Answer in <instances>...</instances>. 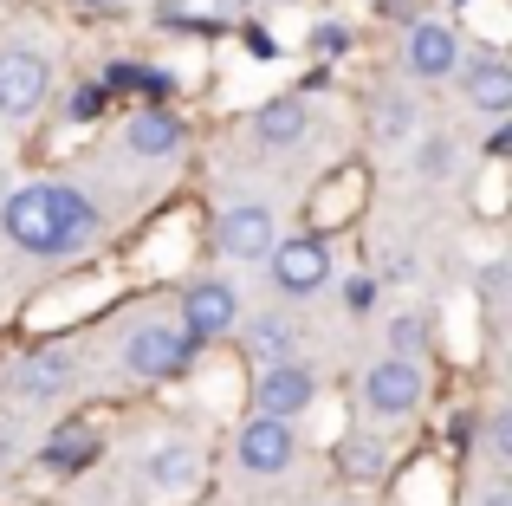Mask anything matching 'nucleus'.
Instances as JSON below:
<instances>
[{
    "instance_id": "f257e3e1",
    "label": "nucleus",
    "mask_w": 512,
    "mask_h": 506,
    "mask_svg": "<svg viewBox=\"0 0 512 506\" xmlns=\"http://www.w3.org/2000/svg\"><path fill=\"white\" fill-rule=\"evenodd\" d=\"M0 221H7V241L13 247L46 253V260L78 253L91 234H98V208H91L78 189H65V182H33V189H13Z\"/></svg>"
},
{
    "instance_id": "f03ea898",
    "label": "nucleus",
    "mask_w": 512,
    "mask_h": 506,
    "mask_svg": "<svg viewBox=\"0 0 512 506\" xmlns=\"http://www.w3.org/2000/svg\"><path fill=\"white\" fill-rule=\"evenodd\" d=\"M46 85H52V72L39 52H26V46L0 52V117H33L46 104Z\"/></svg>"
},
{
    "instance_id": "7ed1b4c3",
    "label": "nucleus",
    "mask_w": 512,
    "mask_h": 506,
    "mask_svg": "<svg viewBox=\"0 0 512 506\" xmlns=\"http://www.w3.org/2000/svg\"><path fill=\"white\" fill-rule=\"evenodd\" d=\"M273 279L279 292H292V299H305V292H318L331 279V247L318 241V234H299V241H273Z\"/></svg>"
},
{
    "instance_id": "20e7f679",
    "label": "nucleus",
    "mask_w": 512,
    "mask_h": 506,
    "mask_svg": "<svg viewBox=\"0 0 512 506\" xmlns=\"http://www.w3.org/2000/svg\"><path fill=\"white\" fill-rule=\"evenodd\" d=\"M422 370L409 364V357H383V364L370 370V377H363V403L376 409V416L383 422H396V416H409L415 403H422Z\"/></svg>"
},
{
    "instance_id": "39448f33",
    "label": "nucleus",
    "mask_w": 512,
    "mask_h": 506,
    "mask_svg": "<svg viewBox=\"0 0 512 506\" xmlns=\"http://www.w3.org/2000/svg\"><path fill=\"white\" fill-rule=\"evenodd\" d=\"M312 396H318V383H312V370L305 364H266V377H260V390H253V409L260 416H279V422H292V416H305L312 409Z\"/></svg>"
},
{
    "instance_id": "423d86ee",
    "label": "nucleus",
    "mask_w": 512,
    "mask_h": 506,
    "mask_svg": "<svg viewBox=\"0 0 512 506\" xmlns=\"http://www.w3.org/2000/svg\"><path fill=\"white\" fill-rule=\"evenodd\" d=\"M130 370L137 377H175V370L195 357V338L188 331H169V325H143V331H130Z\"/></svg>"
},
{
    "instance_id": "0eeeda50",
    "label": "nucleus",
    "mask_w": 512,
    "mask_h": 506,
    "mask_svg": "<svg viewBox=\"0 0 512 506\" xmlns=\"http://www.w3.org/2000/svg\"><path fill=\"white\" fill-rule=\"evenodd\" d=\"M240 318V299H234V286H221V279H201V286H188V299H182V331L195 344H208V338H221L227 325Z\"/></svg>"
},
{
    "instance_id": "6e6552de",
    "label": "nucleus",
    "mask_w": 512,
    "mask_h": 506,
    "mask_svg": "<svg viewBox=\"0 0 512 506\" xmlns=\"http://www.w3.org/2000/svg\"><path fill=\"white\" fill-rule=\"evenodd\" d=\"M234 455H240V468H247V474H279V468L292 461V422H279V416H253L247 429H240Z\"/></svg>"
},
{
    "instance_id": "1a4fd4ad",
    "label": "nucleus",
    "mask_w": 512,
    "mask_h": 506,
    "mask_svg": "<svg viewBox=\"0 0 512 506\" xmlns=\"http://www.w3.org/2000/svg\"><path fill=\"white\" fill-rule=\"evenodd\" d=\"M221 253L227 260H266L273 253V215L266 208H227L221 215Z\"/></svg>"
},
{
    "instance_id": "9d476101",
    "label": "nucleus",
    "mask_w": 512,
    "mask_h": 506,
    "mask_svg": "<svg viewBox=\"0 0 512 506\" xmlns=\"http://www.w3.org/2000/svg\"><path fill=\"white\" fill-rule=\"evenodd\" d=\"M454 65H461V39H454L448 26H441V20L409 26V72L415 78H448Z\"/></svg>"
},
{
    "instance_id": "9b49d317",
    "label": "nucleus",
    "mask_w": 512,
    "mask_h": 506,
    "mask_svg": "<svg viewBox=\"0 0 512 506\" xmlns=\"http://www.w3.org/2000/svg\"><path fill=\"white\" fill-rule=\"evenodd\" d=\"M461 85H467V104H480L487 117H506V111H512V65H506V59H474V65H461Z\"/></svg>"
},
{
    "instance_id": "f8f14e48",
    "label": "nucleus",
    "mask_w": 512,
    "mask_h": 506,
    "mask_svg": "<svg viewBox=\"0 0 512 506\" xmlns=\"http://www.w3.org/2000/svg\"><path fill=\"white\" fill-rule=\"evenodd\" d=\"M253 137H260L266 150H286V143H299V137H305V104H299V98L260 104V111H253Z\"/></svg>"
},
{
    "instance_id": "ddd939ff",
    "label": "nucleus",
    "mask_w": 512,
    "mask_h": 506,
    "mask_svg": "<svg viewBox=\"0 0 512 506\" xmlns=\"http://www.w3.org/2000/svg\"><path fill=\"white\" fill-rule=\"evenodd\" d=\"M65 377H72V357L65 351H33L20 370H13V390L20 396H59Z\"/></svg>"
},
{
    "instance_id": "4468645a",
    "label": "nucleus",
    "mask_w": 512,
    "mask_h": 506,
    "mask_svg": "<svg viewBox=\"0 0 512 506\" xmlns=\"http://www.w3.org/2000/svg\"><path fill=\"white\" fill-rule=\"evenodd\" d=\"M175 143H182V124H175L169 111H143L137 124H130V150L137 156H175Z\"/></svg>"
},
{
    "instance_id": "2eb2a0df",
    "label": "nucleus",
    "mask_w": 512,
    "mask_h": 506,
    "mask_svg": "<svg viewBox=\"0 0 512 506\" xmlns=\"http://www.w3.org/2000/svg\"><path fill=\"white\" fill-rule=\"evenodd\" d=\"M292 344H299V338H292L286 318H253V325H247V351L260 357V364H286Z\"/></svg>"
},
{
    "instance_id": "dca6fc26",
    "label": "nucleus",
    "mask_w": 512,
    "mask_h": 506,
    "mask_svg": "<svg viewBox=\"0 0 512 506\" xmlns=\"http://www.w3.org/2000/svg\"><path fill=\"white\" fill-rule=\"evenodd\" d=\"M91 448H98V435H91L85 422H72V429H59L46 442V461L52 468H78V461H91Z\"/></svg>"
},
{
    "instance_id": "f3484780",
    "label": "nucleus",
    "mask_w": 512,
    "mask_h": 506,
    "mask_svg": "<svg viewBox=\"0 0 512 506\" xmlns=\"http://www.w3.org/2000/svg\"><path fill=\"white\" fill-rule=\"evenodd\" d=\"M422 338H428V318H422V312H402L396 325H389V344H396V357L422 351Z\"/></svg>"
},
{
    "instance_id": "a211bd4d",
    "label": "nucleus",
    "mask_w": 512,
    "mask_h": 506,
    "mask_svg": "<svg viewBox=\"0 0 512 506\" xmlns=\"http://www.w3.org/2000/svg\"><path fill=\"white\" fill-rule=\"evenodd\" d=\"M150 474H156V481H169V487H175V481H188V474H195V455H188V448L175 442V448H163V461H156Z\"/></svg>"
},
{
    "instance_id": "6ab92c4d",
    "label": "nucleus",
    "mask_w": 512,
    "mask_h": 506,
    "mask_svg": "<svg viewBox=\"0 0 512 506\" xmlns=\"http://www.w3.org/2000/svg\"><path fill=\"white\" fill-rule=\"evenodd\" d=\"M376 292H383V286H376L370 273H350V279H344V305H350V312H370Z\"/></svg>"
},
{
    "instance_id": "aec40b11",
    "label": "nucleus",
    "mask_w": 512,
    "mask_h": 506,
    "mask_svg": "<svg viewBox=\"0 0 512 506\" xmlns=\"http://www.w3.org/2000/svg\"><path fill=\"white\" fill-rule=\"evenodd\" d=\"M344 468L350 474H376V468H383V448H376V442H350L344 448Z\"/></svg>"
},
{
    "instance_id": "412c9836",
    "label": "nucleus",
    "mask_w": 512,
    "mask_h": 506,
    "mask_svg": "<svg viewBox=\"0 0 512 506\" xmlns=\"http://www.w3.org/2000/svg\"><path fill=\"white\" fill-rule=\"evenodd\" d=\"M487 455H500V461L512 455V422H506V416H493V429H487Z\"/></svg>"
},
{
    "instance_id": "4be33fe9",
    "label": "nucleus",
    "mask_w": 512,
    "mask_h": 506,
    "mask_svg": "<svg viewBox=\"0 0 512 506\" xmlns=\"http://www.w3.org/2000/svg\"><path fill=\"white\" fill-rule=\"evenodd\" d=\"M487 506H512V494H506V487H493V494H487Z\"/></svg>"
},
{
    "instance_id": "5701e85b",
    "label": "nucleus",
    "mask_w": 512,
    "mask_h": 506,
    "mask_svg": "<svg viewBox=\"0 0 512 506\" xmlns=\"http://www.w3.org/2000/svg\"><path fill=\"white\" fill-rule=\"evenodd\" d=\"M85 7H98V13H111V7H124V0H85Z\"/></svg>"
},
{
    "instance_id": "b1692460",
    "label": "nucleus",
    "mask_w": 512,
    "mask_h": 506,
    "mask_svg": "<svg viewBox=\"0 0 512 506\" xmlns=\"http://www.w3.org/2000/svg\"><path fill=\"white\" fill-rule=\"evenodd\" d=\"M7 442H13V435H7V429H0V455H7Z\"/></svg>"
}]
</instances>
